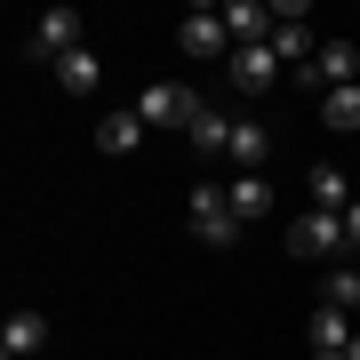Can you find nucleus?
Here are the masks:
<instances>
[{
	"label": "nucleus",
	"mask_w": 360,
	"mask_h": 360,
	"mask_svg": "<svg viewBox=\"0 0 360 360\" xmlns=\"http://www.w3.org/2000/svg\"><path fill=\"white\" fill-rule=\"evenodd\" d=\"M72 49H80V8H65V0H56V8H40V25L25 32V56L56 72V56H72Z\"/></svg>",
	"instance_id": "nucleus-1"
},
{
	"label": "nucleus",
	"mask_w": 360,
	"mask_h": 360,
	"mask_svg": "<svg viewBox=\"0 0 360 360\" xmlns=\"http://www.w3.org/2000/svg\"><path fill=\"white\" fill-rule=\"evenodd\" d=\"M136 120H144V129H193V120H200V89H176V80H153V89L136 96Z\"/></svg>",
	"instance_id": "nucleus-2"
},
{
	"label": "nucleus",
	"mask_w": 360,
	"mask_h": 360,
	"mask_svg": "<svg viewBox=\"0 0 360 360\" xmlns=\"http://www.w3.org/2000/svg\"><path fill=\"white\" fill-rule=\"evenodd\" d=\"M193 240H208V248H232V240H240V217H232V193H224V184H193Z\"/></svg>",
	"instance_id": "nucleus-3"
},
{
	"label": "nucleus",
	"mask_w": 360,
	"mask_h": 360,
	"mask_svg": "<svg viewBox=\"0 0 360 360\" xmlns=\"http://www.w3.org/2000/svg\"><path fill=\"white\" fill-rule=\"evenodd\" d=\"M336 248H345V217H336V208H312V217H296L288 224V257H336Z\"/></svg>",
	"instance_id": "nucleus-4"
},
{
	"label": "nucleus",
	"mask_w": 360,
	"mask_h": 360,
	"mask_svg": "<svg viewBox=\"0 0 360 360\" xmlns=\"http://www.w3.org/2000/svg\"><path fill=\"white\" fill-rule=\"evenodd\" d=\"M224 32H232V49H272L281 16H272L264 0H224Z\"/></svg>",
	"instance_id": "nucleus-5"
},
{
	"label": "nucleus",
	"mask_w": 360,
	"mask_h": 360,
	"mask_svg": "<svg viewBox=\"0 0 360 360\" xmlns=\"http://www.w3.org/2000/svg\"><path fill=\"white\" fill-rule=\"evenodd\" d=\"M176 49L184 56H232V32H224V8H193L176 25Z\"/></svg>",
	"instance_id": "nucleus-6"
},
{
	"label": "nucleus",
	"mask_w": 360,
	"mask_h": 360,
	"mask_svg": "<svg viewBox=\"0 0 360 360\" xmlns=\"http://www.w3.org/2000/svg\"><path fill=\"white\" fill-rule=\"evenodd\" d=\"M224 65H232V89H240V96H264V89H281V49H232Z\"/></svg>",
	"instance_id": "nucleus-7"
},
{
	"label": "nucleus",
	"mask_w": 360,
	"mask_h": 360,
	"mask_svg": "<svg viewBox=\"0 0 360 360\" xmlns=\"http://www.w3.org/2000/svg\"><path fill=\"white\" fill-rule=\"evenodd\" d=\"M49 345V321L40 312H8V328H0V360H25V352H40Z\"/></svg>",
	"instance_id": "nucleus-8"
},
{
	"label": "nucleus",
	"mask_w": 360,
	"mask_h": 360,
	"mask_svg": "<svg viewBox=\"0 0 360 360\" xmlns=\"http://www.w3.org/2000/svg\"><path fill=\"white\" fill-rule=\"evenodd\" d=\"M232 129H240L232 112H217V104H200V120H193L184 136H193V153H232Z\"/></svg>",
	"instance_id": "nucleus-9"
},
{
	"label": "nucleus",
	"mask_w": 360,
	"mask_h": 360,
	"mask_svg": "<svg viewBox=\"0 0 360 360\" xmlns=\"http://www.w3.org/2000/svg\"><path fill=\"white\" fill-rule=\"evenodd\" d=\"M232 168H240V176H257V168L272 160V136L257 129V120H240V129H232V153H224Z\"/></svg>",
	"instance_id": "nucleus-10"
},
{
	"label": "nucleus",
	"mask_w": 360,
	"mask_h": 360,
	"mask_svg": "<svg viewBox=\"0 0 360 360\" xmlns=\"http://www.w3.org/2000/svg\"><path fill=\"white\" fill-rule=\"evenodd\" d=\"M136 144H144V120L136 112H104L96 120V153H136Z\"/></svg>",
	"instance_id": "nucleus-11"
},
{
	"label": "nucleus",
	"mask_w": 360,
	"mask_h": 360,
	"mask_svg": "<svg viewBox=\"0 0 360 360\" xmlns=\"http://www.w3.org/2000/svg\"><path fill=\"white\" fill-rule=\"evenodd\" d=\"M104 80V65H96V49H72V56H56V89H72V96H89Z\"/></svg>",
	"instance_id": "nucleus-12"
},
{
	"label": "nucleus",
	"mask_w": 360,
	"mask_h": 360,
	"mask_svg": "<svg viewBox=\"0 0 360 360\" xmlns=\"http://www.w3.org/2000/svg\"><path fill=\"white\" fill-rule=\"evenodd\" d=\"M224 193H232V217H240V224H248V217H272V184H264V176H232Z\"/></svg>",
	"instance_id": "nucleus-13"
},
{
	"label": "nucleus",
	"mask_w": 360,
	"mask_h": 360,
	"mask_svg": "<svg viewBox=\"0 0 360 360\" xmlns=\"http://www.w3.org/2000/svg\"><path fill=\"white\" fill-rule=\"evenodd\" d=\"M352 200H360V193L345 184V168H312V208H336V217H345Z\"/></svg>",
	"instance_id": "nucleus-14"
},
{
	"label": "nucleus",
	"mask_w": 360,
	"mask_h": 360,
	"mask_svg": "<svg viewBox=\"0 0 360 360\" xmlns=\"http://www.w3.org/2000/svg\"><path fill=\"white\" fill-rule=\"evenodd\" d=\"M321 120H328L336 136H352V129H360V89H328V96H321Z\"/></svg>",
	"instance_id": "nucleus-15"
},
{
	"label": "nucleus",
	"mask_w": 360,
	"mask_h": 360,
	"mask_svg": "<svg viewBox=\"0 0 360 360\" xmlns=\"http://www.w3.org/2000/svg\"><path fill=\"white\" fill-rule=\"evenodd\" d=\"M352 336H360V328H352V321H345V312H336V304H321V312H312V345H328V352H345Z\"/></svg>",
	"instance_id": "nucleus-16"
},
{
	"label": "nucleus",
	"mask_w": 360,
	"mask_h": 360,
	"mask_svg": "<svg viewBox=\"0 0 360 360\" xmlns=\"http://www.w3.org/2000/svg\"><path fill=\"white\" fill-rule=\"evenodd\" d=\"M321 304H336V312L360 304V264H336V272H328V281H321Z\"/></svg>",
	"instance_id": "nucleus-17"
},
{
	"label": "nucleus",
	"mask_w": 360,
	"mask_h": 360,
	"mask_svg": "<svg viewBox=\"0 0 360 360\" xmlns=\"http://www.w3.org/2000/svg\"><path fill=\"white\" fill-rule=\"evenodd\" d=\"M345 248H360V200L345 208Z\"/></svg>",
	"instance_id": "nucleus-18"
},
{
	"label": "nucleus",
	"mask_w": 360,
	"mask_h": 360,
	"mask_svg": "<svg viewBox=\"0 0 360 360\" xmlns=\"http://www.w3.org/2000/svg\"><path fill=\"white\" fill-rule=\"evenodd\" d=\"M312 360H345V352H328V345H312Z\"/></svg>",
	"instance_id": "nucleus-19"
},
{
	"label": "nucleus",
	"mask_w": 360,
	"mask_h": 360,
	"mask_svg": "<svg viewBox=\"0 0 360 360\" xmlns=\"http://www.w3.org/2000/svg\"><path fill=\"white\" fill-rule=\"evenodd\" d=\"M345 360H360V336H352V345H345Z\"/></svg>",
	"instance_id": "nucleus-20"
}]
</instances>
